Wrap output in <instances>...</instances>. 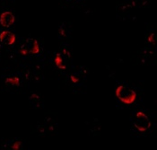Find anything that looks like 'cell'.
I'll return each instance as SVG.
<instances>
[{
	"label": "cell",
	"mask_w": 157,
	"mask_h": 150,
	"mask_svg": "<svg viewBox=\"0 0 157 150\" xmlns=\"http://www.w3.org/2000/svg\"><path fill=\"white\" fill-rule=\"evenodd\" d=\"M116 96L123 103L131 104L136 99V93L128 86L121 85L116 89Z\"/></svg>",
	"instance_id": "obj_1"
},
{
	"label": "cell",
	"mask_w": 157,
	"mask_h": 150,
	"mask_svg": "<svg viewBox=\"0 0 157 150\" xmlns=\"http://www.w3.org/2000/svg\"><path fill=\"white\" fill-rule=\"evenodd\" d=\"M133 123L135 128L140 132L147 131L151 128V121L144 112H137L136 113Z\"/></svg>",
	"instance_id": "obj_2"
},
{
	"label": "cell",
	"mask_w": 157,
	"mask_h": 150,
	"mask_svg": "<svg viewBox=\"0 0 157 150\" xmlns=\"http://www.w3.org/2000/svg\"><path fill=\"white\" fill-rule=\"evenodd\" d=\"M20 52L23 55H27V54H38L40 52V45L39 42L35 39L29 38L27 39L24 43L23 44Z\"/></svg>",
	"instance_id": "obj_3"
},
{
	"label": "cell",
	"mask_w": 157,
	"mask_h": 150,
	"mask_svg": "<svg viewBox=\"0 0 157 150\" xmlns=\"http://www.w3.org/2000/svg\"><path fill=\"white\" fill-rule=\"evenodd\" d=\"M15 21L14 14L12 12H4L0 15V25L5 28H8L11 25H13Z\"/></svg>",
	"instance_id": "obj_4"
},
{
	"label": "cell",
	"mask_w": 157,
	"mask_h": 150,
	"mask_svg": "<svg viewBox=\"0 0 157 150\" xmlns=\"http://www.w3.org/2000/svg\"><path fill=\"white\" fill-rule=\"evenodd\" d=\"M16 37L14 33H13L9 31H3L0 33V42L3 43L4 45H13L15 42Z\"/></svg>",
	"instance_id": "obj_5"
},
{
	"label": "cell",
	"mask_w": 157,
	"mask_h": 150,
	"mask_svg": "<svg viewBox=\"0 0 157 150\" xmlns=\"http://www.w3.org/2000/svg\"><path fill=\"white\" fill-rule=\"evenodd\" d=\"M29 101H30V103H31L35 109H39V108L42 105L41 99H40V95H38L37 94H33L30 96Z\"/></svg>",
	"instance_id": "obj_6"
},
{
	"label": "cell",
	"mask_w": 157,
	"mask_h": 150,
	"mask_svg": "<svg viewBox=\"0 0 157 150\" xmlns=\"http://www.w3.org/2000/svg\"><path fill=\"white\" fill-rule=\"evenodd\" d=\"M55 65L57 66L58 68L59 69H65L67 67L66 64H65V60H64V57L61 55V54H57L56 57H55Z\"/></svg>",
	"instance_id": "obj_7"
},
{
	"label": "cell",
	"mask_w": 157,
	"mask_h": 150,
	"mask_svg": "<svg viewBox=\"0 0 157 150\" xmlns=\"http://www.w3.org/2000/svg\"><path fill=\"white\" fill-rule=\"evenodd\" d=\"M6 84L11 87H18L20 85V78L17 76H10L6 79Z\"/></svg>",
	"instance_id": "obj_8"
},
{
	"label": "cell",
	"mask_w": 157,
	"mask_h": 150,
	"mask_svg": "<svg viewBox=\"0 0 157 150\" xmlns=\"http://www.w3.org/2000/svg\"><path fill=\"white\" fill-rule=\"evenodd\" d=\"M22 147H23V145H22V143L20 142V141H15V142H13L12 144V146H11V148H12L13 149H21L22 148Z\"/></svg>",
	"instance_id": "obj_9"
},
{
	"label": "cell",
	"mask_w": 157,
	"mask_h": 150,
	"mask_svg": "<svg viewBox=\"0 0 157 150\" xmlns=\"http://www.w3.org/2000/svg\"><path fill=\"white\" fill-rule=\"evenodd\" d=\"M148 41L152 44H155V33H152L149 38H148Z\"/></svg>",
	"instance_id": "obj_10"
},
{
	"label": "cell",
	"mask_w": 157,
	"mask_h": 150,
	"mask_svg": "<svg viewBox=\"0 0 157 150\" xmlns=\"http://www.w3.org/2000/svg\"><path fill=\"white\" fill-rule=\"evenodd\" d=\"M0 49H1V42H0Z\"/></svg>",
	"instance_id": "obj_11"
}]
</instances>
